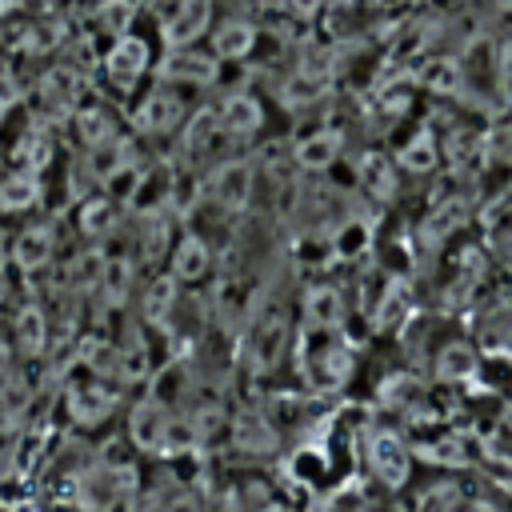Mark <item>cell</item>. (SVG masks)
I'll list each match as a JSON object with an SVG mask.
<instances>
[{"instance_id":"1","label":"cell","mask_w":512,"mask_h":512,"mask_svg":"<svg viewBox=\"0 0 512 512\" xmlns=\"http://www.w3.org/2000/svg\"><path fill=\"white\" fill-rule=\"evenodd\" d=\"M100 68H104V76H108V84H116V88H132L148 68H152V48H148V40L144 36H132V32H124V36H116L112 44H108V52L100 56Z\"/></svg>"},{"instance_id":"2","label":"cell","mask_w":512,"mask_h":512,"mask_svg":"<svg viewBox=\"0 0 512 512\" xmlns=\"http://www.w3.org/2000/svg\"><path fill=\"white\" fill-rule=\"evenodd\" d=\"M156 80L164 84H196V88H208L220 80V60L212 52H200L196 44L188 48H168L156 64Z\"/></svg>"},{"instance_id":"3","label":"cell","mask_w":512,"mask_h":512,"mask_svg":"<svg viewBox=\"0 0 512 512\" xmlns=\"http://www.w3.org/2000/svg\"><path fill=\"white\" fill-rule=\"evenodd\" d=\"M212 28V0H172V12L160 20L164 48H188Z\"/></svg>"},{"instance_id":"4","label":"cell","mask_w":512,"mask_h":512,"mask_svg":"<svg viewBox=\"0 0 512 512\" xmlns=\"http://www.w3.org/2000/svg\"><path fill=\"white\" fill-rule=\"evenodd\" d=\"M208 40H212L216 60H248L260 40V28L248 16H224L220 24L208 28Z\"/></svg>"},{"instance_id":"5","label":"cell","mask_w":512,"mask_h":512,"mask_svg":"<svg viewBox=\"0 0 512 512\" xmlns=\"http://www.w3.org/2000/svg\"><path fill=\"white\" fill-rule=\"evenodd\" d=\"M132 20H136V0H96L88 12L92 36H104V40L132 32Z\"/></svg>"},{"instance_id":"6","label":"cell","mask_w":512,"mask_h":512,"mask_svg":"<svg viewBox=\"0 0 512 512\" xmlns=\"http://www.w3.org/2000/svg\"><path fill=\"white\" fill-rule=\"evenodd\" d=\"M180 100L168 92V88H152L144 100H140V108H136V124L144 128V132H172L176 128V120H180Z\"/></svg>"},{"instance_id":"7","label":"cell","mask_w":512,"mask_h":512,"mask_svg":"<svg viewBox=\"0 0 512 512\" xmlns=\"http://www.w3.org/2000/svg\"><path fill=\"white\" fill-rule=\"evenodd\" d=\"M220 128H228V132H236V136H248V132H256L260 124H264V108H260V100L252 96V92H232L224 104H220Z\"/></svg>"},{"instance_id":"8","label":"cell","mask_w":512,"mask_h":512,"mask_svg":"<svg viewBox=\"0 0 512 512\" xmlns=\"http://www.w3.org/2000/svg\"><path fill=\"white\" fill-rule=\"evenodd\" d=\"M248 188H252V168H248L244 160L224 164V168L216 172V200H220V204L240 208V204L248 200Z\"/></svg>"},{"instance_id":"9","label":"cell","mask_w":512,"mask_h":512,"mask_svg":"<svg viewBox=\"0 0 512 512\" xmlns=\"http://www.w3.org/2000/svg\"><path fill=\"white\" fill-rule=\"evenodd\" d=\"M336 152H340V136L328 132V128H320V132H312V136H304L296 144V160L304 168H328L336 160Z\"/></svg>"},{"instance_id":"10","label":"cell","mask_w":512,"mask_h":512,"mask_svg":"<svg viewBox=\"0 0 512 512\" xmlns=\"http://www.w3.org/2000/svg\"><path fill=\"white\" fill-rule=\"evenodd\" d=\"M36 200V180L32 176H8L0 184V208H24Z\"/></svg>"},{"instance_id":"11","label":"cell","mask_w":512,"mask_h":512,"mask_svg":"<svg viewBox=\"0 0 512 512\" xmlns=\"http://www.w3.org/2000/svg\"><path fill=\"white\" fill-rule=\"evenodd\" d=\"M204 264H208L204 244L188 236V240L176 248V272H180V276H200V272H204Z\"/></svg>"},{"instance_id":"12","label":"cell","mask_w":512,"mask_h":512,"mask_svg":"<svg viewBox=\"0 0 512 512\" xmlns=\"http://www.w3.org/2000/svg\"><path fill=\"white\" fill-rule=\"evenodd\" d=\"M48 244H52V236H48L44 228L24 232L20 244H16V260H20V264H40V260L48 256Z\"/></svg>"},{"instance_id":"13","label":"cell","mask_w":512,"mask_h":512,"mask_svg":"<svg viewBox=\"0 0 512 512\" xmlns=\"http://www.w3.org/2000/svg\"><path fill=\"white\" fill-rule=\"evenodd\" d=\"M500 16L512 24V0H500Z\"/></svg>"}]
</instances>
